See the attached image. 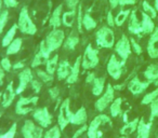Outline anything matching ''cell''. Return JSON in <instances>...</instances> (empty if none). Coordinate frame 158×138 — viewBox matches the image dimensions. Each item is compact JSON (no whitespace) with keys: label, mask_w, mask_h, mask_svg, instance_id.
Segmentation results:
<instances>
[{"label":"cell","mask_w":158,"mask_h":138,"mask_svg":"<svg viewBox=\"0 0 158 138\" xmlns=\"http://www.w3.org/2000/svg\"><path fill=\"white\" fill-rule=\"evenodd\" d=\"M158 96V89H156V90H154L153 92L148 93V94H146L144 97H143L142 99V105H148V104H152V101H155L156 98H157Z\"/></svg>","instance_id":"8d00e7d4"},{"label":"cell","mask_w":158,"mask_h":138,"mask_svg":"<svg viewBox=\"0 0 158 138\" xmlns=\"http://www.w3.org/2000/svg\"><path fill=\"white\" fill-rule=\"evenodd\" d=\"M42 127L37 126L31 120H26L22 126V134L24 138H42Z\"/></svg>","instance_id":"8fae6325"},{"label":"cell","mask_w":158,"mask_h":138,"mask_svg":"<svg viewBox=\"0 0 158 138\" xmlns=\"http://www.w3.org/2000/svg\"><path fill=\"white\" fill-rule=\"evenodd\" d=\"M128 29L131 34L134 35H142V23L139 22L138 18H136V12L132 11L131 12V16H130V21H129V26Z\"/></svg>","instance_id":"d6986e66"},{"label":"cell","mask_w":158,"mask_h":138,"mask_svg":"<svg viewBox=\"0 0 158 138\" xmlns=\"http://www.w3.org/2000/svg\"><path fill=\"white\" fill-rule=\"evenodd\" d=\"M33 118L42 128H47V127L50 126L53 120V116L50 114L47 107L36 109L33 113Z\"/></svg>","instance_id":"9c48e42d"},{"label":"cell","mask_w":158,"mask_h":138,"mask_svg":"<svg viewBox=\"0 0 158 138\" xmlns=\"http://www.w3.org/2000/svg\"><path fill=\"white\" fill-rule=\"evenodd\" d=\"M78 2H79V0H67V1H66V5H67V7L69 8L70 10H75V8L77 7Z\"/></svg>","instance_id":"f907efd6"},{"label":"cell","mask_w":158,"mask_h":138,"mask_svg":"<svg viewBox=\"0 0 158 138\" xmlns=\"http://www.w3.org/2000/svg\"><path fill=\"white\" fill-rule=\"evenodd\" d=\"M157 138H158V137H157Z\"/></svg>","instance_id":"be15d7a7"},{"label":"cell","mask_w":158,"mask_h":138,"mask_svg":"<svg viewBox=\"0 0 158 138\" xmlns=\"http://www.w3.org/2000/svg\"><path fill=\"white\" fill-rule=\"evenodd\" d=\"M119 2H120V0H110V5L112 7V9H115L116 7H118Z\"/></svg>","instance_id":"11a10c76"},{"label":"cell","mask_w":158,"mask_h":138,"mask_svg":"<svg viewBox=\"0 0 158 138\" xmlns=\"http://www.w3.org/2000/svg\"><path fill=\"white\" fill-rule=\"evenodd\" d=\"M62 10H63V6L60 5L59 7H56V9L53 11L52 15L50 18V26H52L53 28H59L62 24Z\"/></svg>","instance_id":"cb8c5ba5"},{"label":"cell","mask_w":158,"mask_h":138,"mask_svg":"<svg viewBox=\"0 0 158 138\" xmlns=\"http://www.w3.org/2000/svg\"><path fill=\"white\" fill-rule=\"evenodd\" d=\"M0 65H1V67H2V69L5 71H10L11 70V68H12V64L8 57H3V58L1 59Z\"/></svg>","instance_id":"ee69618b"},{"label":"cell","mask_w":158,"mask_h":138,"mask_svg":"<svg viewBox=\"0 0 158 138\" xmlns=\"http://www.w3.org/2000/svg\"><path fill=\"white\" fill-rule=\"evenodd\" d=\"M157 116H158V96H157V98L152 101V104H151V118H149L151 122L155 118H157Z\"/></svg>","instance_id":"ab89813d"},{"label":"cell","mask_w":158,"mask_h":138,"mask_svg":"<svg viewBox=\"0 0 158 138\" xmlns=\"http://www.w3.org/2000/svg\"><path fill=\"white\" fill-rule=\"evenodd\" d=\"M1 7H2V2H1V0H0V11H1Z\"/></svg>","instance_id":"94428289"},{"label":"cell","mask_w":158,"mask_h":138,"mask_svg":"<svg viewBox=\"0 0 158 138\" xmlns=\"http://www.w3.org/2000/svg\"><path fill=\"white\" fill-rule=\"evenodd\" d=\"M114 97H115V89L112 86V84H108L107 88H106L105 93L95 101V109L99 112H103L108 107V105L114 101Z\"/></svg>","instance_id":"ba28073f"},{"label":"cell","mask_w":158,"mask_h":138,"mask_svg":"<svg viewBox=\"0 0 158 138\" xmlns=\"http://www.w3.org/2000/svg\"><path fill=\"white\" fill-rule=\"evenodd\" d=\"M119 138H128L127 136H121V137H119Z\"/></svg>","instance_id":"6125c7cd"},{"label":"cell","mask_w":158,"mask_h":138,"mask_svg":"<svg viewBox=\"0 0 158 138\" xmlns=\"http://www.w3.org/2000/svg\"><path fill=\"white\" fill-rule=\"evenodd\" d=\"M151 83H152L151 81L141 82L138 77H134L133 79L129 82V84H128V89H129V91L133 95H139L144 92V91L148 88Z\"/></svg>","instance_id":"9a60e30c"},{"label":"cell","mask_w":158,"mask_h":138,"mask_svg":"<svg viewBox=\"0 0 158 138\" xmlns=\"http://www.w3.org/2000/svg\"><path fill=\"white\" fill-rule=\"evenodd\" d=\"M80 68H81V56H78L77 59L75 61V64L72 66V70H70L69 76L66 79V82L68 84H73L77 82L79 78V73H80Z\"/></svg>","instance_id":"e0dca14e"},{"label":"cell","mask_w":158,"mask_h":138,"mask_svg":"<svg viewBox=\"0 0 158 138\" xmlns=\"http://www.w3.org/2000/svg\"><path fill=\"white\" fill-rule=\"evenodd\" d=\"M16 127H18V124L13 123L7 133L0 135V138H14V136H15V134H16Z\"/></svg>","instance_id":"7bdbcfd3"},{"label":"cell","mask_w":158,"mask_h":138,"mask_svg":"<svg viewBox=\"0 0 158 138\" xmlns=\"http://www.w3.org/2000/svg\"><path fill=\"white\" fill-rule=\"evenodd\" d=\"M155 9L158 11V0H155Z\"/></svg>","instance_id":"680465c9"},{"label":"cell","mask_w":158,"mask_h":138,"mask_svg":"<svg viewBox=\"0 0 158 138\" xmlns=\"http://www.w3.org/2000/svg\"><path fill=\"white\" fill-rule=\"evenodd\" d=\"M19 26L16 24H13L12 27L7 31V34L5 35L2 39V46H8L14 39H15V35H16V30H18Z\"/></svg>","instance_id":"83f0119b"},{"label":"cell","mask_w":158,"mask_h":138,"mask_svg":"<svg viewBox=\"0 0 158 138\" xmlns=\"http://www.w3.org/2000/svg\"><path fill=\"white\" fill-rule=\"evenodd\" d=\"M115 51L121 57V59L125 61L130 56V54H131V42L126 35H123L120 39L118 40V42L115 45Z\"/></svg>","instance_id":"7c38bea8"},{"label":"cell","mask_w":158,"mask_h":138,"mask_svg":"<svg viewBox=\"0 0 158 138\" xmlns=\"http://www.w3.org/2000/svg\"><path fill=\"white\" fill-rule=\"evenodd\" d=\"M99 51L92 48L91 44H88L81 56V67L84 69H92L99 65Z\"/></svg>","instance_id":"3957f363"},{"label":"cell","mask_w":158,"mask_h":138,"mask_svg":"<svg viewBox=\"0 0 158 138\" xmlns=\"http://www.w3.org/2000/svg\"><path fill=\"white\" fill-rule=\"evenodd\" d=\"M82 20H84V14H82V8L79 6L78 14H77V28L79 33H82Z\"/></svg>","instance_id":"b9f144b4"},{"label":"cell","mask_w":158,"mask_h":138,"mask_svg":"<svg viewBox=\"0 0 158 138\" xmlns=\"http://www.w3.org/2000/svg\"><path fill=\"white\" fill-rule=\"evenodd\" d=\"M107 24H108V26H110V27L115 26V18L113 16V13L110 11L107 13Z\"/></svg>","instance_id":"816d5d0a"},{"label":"cell","mask_w":158,"mask_h":138,"mask_svg":"<svg viewBox=\"0 0 158 138\" xmlns=\"http://www.w3.org/2000/svg\"><path fill=\"white\" fill-rule=\"evenodd\" d=\"M79 43V38L78 36L74 35V34H72V35L69 36V37L67 38V39L64 41V48L66 49V50H69V51H73L75 50V48L77 46V44Z\"/></svg>","instance_id":"1f68e13d"},{"label":"cell","mask_w":158,"mask_h":138,"mask_svg":"<svg viewBox=\"0 0 158 138\" xmlns=\"http://www.w3.org/2000/svg\"><path fill=\"white\" fill-rule=\"evenodd\" d=\"M126 61H119L117 59L116 55L113 54L110 56V61L107 63V73L113 79L115 80H118L119 78L121 77V73H123V67L125 65Z\"/></svg>","instance_id":"30bf717a"},{"label":"cell","mask_w":158,"mask_h":138,"mask_svg":"<svg viewBox=\"0 0 158 138\" xmlns=\"http://www.w3.org/2000/svg\"><path fill=\"white\" fill-rule=\"evenodd\" d=\"M51 52L49 51L48 46L46 44V41L42 40L39 44V51L37 52V54L35 55L33 61H31V67L36 68L38 66L42 65V64H46L48 61V59L50 58Z\"/></svg>","instance_id":"4fadbf2b"},{"label":"cell","mask_w":158,"mask_h":138,"mask_svg":"<svg viewBox=\"0 0 158 138\" xmlns=\"http://www.w3.org/2000/svg\"><path fill=\"white\" fill-rule=\"evenodd\" d=\"M82 26L86 28V30H91L97 27V22L91 18L89 13L84 14V20H82Z\"/></svg>","instance_id":"836d02e7"},{"label":"cell","mask_w":158,"mask_h":138,"mask_svg":"<svg viewBox=\"0 0 158 138\" xmlns=\"http://www.w3.org/2000/svg\"><path fill=\"white\" fill-rule=\"evenodd\" d=\"M144 77L148 81L153 82L158 79V64H152L147 67V69L144 71Z\"/></svg>","instance_id":"484cf974"},{"label":"cell","mask_w":158,"mask_h":138,"mask_svg":"<svg viewBox=\"0 0 158 138\" xmlns=\"http://www.w3.org/2000/svg\"><path fill=\"white\" fill-rule=\"evenodd\" d=\"M72 116H73V112L70 111V99L65 98L62 101L61 106H60V112H59V116H57V123H59V126L61 128V131H63L70 123Z\"/></svg>","instance_id":"8992f818"},{"label":"cell","mask_w":158,"mask_h":138,"mask_svg":"<svg viewBox=\"0 0 158 138\" xmlns=\"http://www.w3.org/2000/svg\"><path fill=\"white\" fill-rule=\"evenodd\" d=\"M37 76L44 82V83H49V82H52L53 81V76L48 73L47 71H44V70H40L38 69L37 70Z\"/></svg>","instance_id":"f35d334b"},{"label":"cell","mask_w":158,"mask_h":138,"mask_svg":"<svg viewBox=\"0 0 158 138\" xmlns=\"http://www.w3.org/2000/svg\"><path fill=\"white\" fill-rule=\"evenodd\" d=\"M57 61H59V55H54L53 57L48 59V61L46 63V71L50 75H54V73L57 69Z\"/></svg>","instance_id":"f546056e"},{"label":"cell","mask_w":158,"mask_h":138,"mask_svg":"<svg viewBox=\"0 0 158 138\" xmlns=\"http://www.w3.org/2000/svg\"><path fill=\"white\" fill-rule=\"evenodd\" d=\"M49 94H50V96H51V99L55 101V99H56L57 97H59V95H60V90H59V88L54 86V88L49 89Z\"/></svg>","instance_id":"bcb514c9"},{"label":"cell","mask_w":158,"mask_h":138,"mask_svg":"<svg viewBox=\"0 0 158 138\" xmlns=\"http://www.w3.org/2000/svg\"><path fill=\"white\" fill-rule=\"evenodd\" d=\"M130 13H131L130 10H121V11L117 14L116 18H115V25H116V26H121V25L126 22V20H127V18L129 16Z\"/></svg>","instance_id":"e575fe53"},{"label":"cell","mask_w":158,"mask_h":138,"mask_svg":"<svg viewBox=\"0 0 158 138\" xmlns=\"http://www.w3.org/2000/svg\"><path fill=\"white\" fill-rule=\"evenodd\" d=\"M87 119H88V116H87L86 108L80 107L78 110H77V112L73 113L70 123L74 125H84V124H86Z\"/></svg>","instance_id":"ffe728a7"},{"label":"cell","mask_w":158,"mask_h":138,"mask_svg":"<svg viewBox=\"0 0 158 138\" xmlns=\"http://www.w3.org/2000/svg\"><path fill=\"white\" fill-rule=\"evenodd\" d=\"M105 123H110V119L106 114H99L92 120V122L90 123V125L88 126V138H102V133L99 129V127L102 124H105Z\"/></svg>","instance_id":"5b68a950"},{"label":"cell","mask_w":158,"mask_h":138,"mask_svg":"<svg viewBox=\"0 0 158 138\" xmlns=\"http://www.w3.org/2000/svg\"><path fill=\"white\" fill-rule=\"evenodd\" d=\"M22 43H23L22 38H15V39L7 46V55H13L20 52L21 48H22Z\"/></svg>","instance_id":"f1b7e54d"},{"label":"cell","mask_w":158,"mask_h":138,"mask_svg":"<svg viewBox=\"0 0 158 138\" xmlns=\"http://www.w3.org/2000/svg\"><path fill=\"white\" fill-rule=\"evenodd\" d=\"M31 89L34 90V92L38 94V93L40 92V90H41V83H40L39 81H37V80L33 79V81L31 82Z\"/></svg>","instance_id":"c3c4849f"},{"label":"cell","mask_w":158,"mask_h":138,"mask_svg":"<svg viewBox=\"0 0 158 138\" xmlns=\"http://www.w3.org/2000/svg\"><path fill=\"white\" fill-rule=\"evenodd\" d=\"M44 138H61V128L60 126H53L44 134Z\"/></svg>","instance_id":"d590c367"},{"label":"cell","mask_w":158,"mask_h":138,"mask_svg":"<svg viewBox=\"0 0 158 138\" xmlns=\"http://www.w3.org/2000/svg\"><path fill=\"white\" fill-rule=\"evenodd\" d=\"M139 121H140V119L139 118H135L133 121H131V122H127L126 123V125L123 127V128L120 129V134L123 136H127V135H130V134H132L134 131H135L136 128H138V125H139Z\"/></svg>","instance_id":"4316f807"},{"label":"cell","mask_w":158,"mask_h":138,"mask_svg":"<svg viewBox=\"0 0 158 138\" xmlns=\"http://www.w3.org/2000/svg\"><path fill=\"white\" fill-rule=\"evenodd\" d=\"M33 73H31V68H24L20 73H19V80H20V83L16 89V94H21L23 91H25V89L27 88L29 83L33 81Z\"/></svg>","instance_id":"5bb4252c"},{"label":"cell","mask_w":158,"mask_h":138,"mask_svg":"<svg viewBox=\"0 0 158 138\" xmlns=\"http://www.w3.org/2000/svg\"><path fill=\"white\" fill-rule=\"evenodd\" d=\"M121 104H123V99L120 97L114 99V101L112 103V105H110V114H112L113 118H116L121 113V111H123L121 110Z\"/></svg>","instance_id":"4dcf8cb0"},{"label":"cell","mask_w":158,"mask_h":138,"mask_svg":"<svg viewBox=\"0 0 158 138\" xmlns=\"http://www.w3.org/2000/svg\"><path fill=\"white\" fill-rule=\"evenodd\" d=\"M142 7H143V10L146 14H148L152 18H155L157 16V13H156V9H154L151 5H149L147 1H143L142 3Z\"/></svg>","instance_id":"74e56055"},{"label":"cell","mask_w":158,"mask_h":138,"mask_svg":"<svg viewBox=\"0 0 158 138\" xmlns=\"http://www.w3.org/2000/svg\"><path fill=\"white\" fill-rule=\"evenodd\" d=\"M95 79V75L94 73H90L88 76H87V79H86V82L87 83H92Z\"/></svg>","instance_id":"f5cc1de1"},{"label":"cell","mask_w":158,"mask_h":138,"mask_svg":"<svg viewBox=\"0 0 158 138\" xmlns=\"http://www.w3.org/2000/svg\"><path fill=\"white\" fill-rule=\"evenodd\" d=\"M147 52L152 58L158 57V28H155V30L152 33L148 44H147Z\"/></svg>","instance_id":"2e32d148"},{"label":"cell","mask_w":158,"mask_h":138,"mask_svg":"<svg viewBox=\"0 0 158 138\" xmlns=\"http://www.w3.org/2000/svg\"><path fill=\"white\" fill-rule=\"evenodd\" d=\"M136 0H120L119 5L120 6H127V5H134Z\"/></svg>","instance_id":"db71d44e"},{"label":"cell","mask_w":158,"mask_h":138,"mask_svg":"<svg viewBox=\"0 0 158 138\" xmlns=\"http://www.w3.org/2000/svg\"><path fill=\"white\" fill-rule=\"evenodd\" d=\"M3 3L7 8H16L19 6V2L16 0H3Z\"/></svg>","instance_id":"681fc988"},{"label":"cell","mask_w":158,"mask_h":138,"mask_svg":"<svg viewBox=\"0 0 158 138\" xmlns=\"http://www.w3.org/2000/svg\"><path fill=\"white\" fill-rule=\"evenodd\" d=\"M142 35H148L155 30V24L152 21V18L146 14L145 12H142Z\"/></svg>","instance_id":"44dd1931"},{"label":"cell","mask_w":158,"mask_h":138,"mask_svg":"<svg viewBox=\"0 0 158 138\" xmlns=\"http://www.w3.org/2000/svg\"><path fill=\"white\" fill-rule=\"evenodd\" d=\"M2 95H3V93H0V101H1V98H2Z\"/></svg>","instance_id":"91938a15"},{"label":"cell","mask_w":158,"mask_h":138,"mask_svg":"<svg viewBox=\"0 0 158 138\" xmlns=\"http://www.w3.org/2000/svg\"><path fill=\"white\" fill-rule=\"evenodd\" d=\"M18 26H19V29H20L23 34H26V35L33 36L37 33V26H36L35 23L31 21V16H29V13H28V10H27L26 7H24L21 10Z\"/></svg>","instance_id":"7a4b0ae2"},{"label":"cell","mask_w":158,"mask_h":138,"mask_svg":"<svg viewBox=\"0 0 158 138\" xmlns=\"http://www.w3.org/2000/svg\"><path fill=\"white\" fill-rule=\"evenodd\" d=\"M105 77L101 78H95L94 81L92 82V94L94 96H100L103 93L104 86H105Z\"/></svg>","instance_id":"d4e9b609"},{"label":"cell","mask_w":158,"mask_h":138,"mask_svg":"<svg viewBox=\"0 0 158 138\" xmlns=\"http://www.w3.org/2000/svg\"><path fill=\"white\" fill-rule=\"evenodd\" d=\"M14 69H24V64L22 63V61H19V63H16L15 65L13 66Z\"/></svg>","instance_id":"9f6ffc18"},{"label":"cell","mask_w":158,"mask_h":138,"mask_svg":"<svg viewBox=\"0 0 158 138\" xmlns=\"http://www.w3.org/2000/svg\"><path fill=\"white\" fill-rule=\"evenodd\" d=\"M15 94H16V92L13 89V82H10V83L8 84L7 89H6L5 94L2 95L3 96V101H2L3 107H9V106L13 103Z\"/></svg>","instance_id":"7402d4cb"},{"label":"cell","mask_w":158,"mask_h":138,"mask_svg":"<svg viewBox=\"0 0 158 138\" xmlns=\"http://www.w3.org/2000/svg\"><path fill=\"white\" fill-rule=\"evenodd\" d=\"M86 131H88V125H87V124L81 125V127H80V128L77 129V131L75 132V134L73 135V138H78V137H80V136H81L82 134H84Z\"/></svg>","instance_id":"f6af8a7d"},{"label":"cell","mask_w":158,"mask_h":138,"mask_svg":"<svg viewBox=\"0 0 158 138\" xmlns=\"http://www.w3.org/2000/svg\"><path fill=\"white\" fill-rule=\"evenodd\" d=\"M75 15H76V10H70L68 12H65L62 16V23L66 27H72L75 21Z\"/></svg>","instance_id":"d6a6232c"},{"label":"cell","mask_w":158,"mask_h":138,"mask_svg":"<svg viewBox=\"0 0 158 138\" xmlns=\"http://www.w3.org/2000/svg\"><path fill=\"white\" fill-rule=\"evenodd\" d=\"M95 41L100 48L110 49L115 44L114 31L107 26H103L95 34Z\"/></svg>","instance_id":"6da1fadb"},{"label":"cell","mask_w":158,"mask_h":138,"mask_svg":"<svg viewBox=\"0 0 158 138\" xmlns=\"http://www.w3.org/2000/svg\"><path fill=\"white\" fill-rule=\"evenodd\" d=\"M130 42H131V45H132V48H133L134 52H135L136 54H141V53H142V48H141L140 44L134 39H130Z\"/></svg>","instance_id":"7dc6e473"},{"label":"cell","mask_w":158,"mask_h":138,"mask_svg":"<svg viewBox=\"0 0 158 138\" xmlns=\"http://www.w3.org/2000/svg\"><path fill=\"white\" fill-rule=\"evenodd\" d=\"M39 97L38 96H31V97H21L18 101L15 106V112L20 116L27 114L28 112L33 111V109L38 104Z\"/></svg>","instance_id":"52a82bcc"},{"label":"cell","mask_w":158,"mask_h":138,"mask_svg":"<svg viewBox=\"0 0 158 138\" xmlns=\"http://www.w3.org/2000/svg\"><path fill=\"white\" fill-rule=\"evenodd\" d=\"M64 40H65V34L62 29L55 28L47 36L46 38V44L48 46L49 51L51 53L54 52V51L59 50L60 46L64 43Z\"/></svg>","instance_id":"277c9868"},{"label":"cell","mask_w":158,"mask_h":138,"mask_svg":"<svg viewBox=\"0 0 158 138\" xmlns=\"http://www.w3.org/2000/svg\"><path fill=\"white\" fill-rule=\"evenodd\" d=\"M8 18H9V12L7 10L0 13V34H2L3 29H5L6 24L8 22Z\"/></svg>","instance_id":"60d3db41"},{"label":"cell","mask_w":158,"mask_h":138,"mask_svg":"<svg viewBox=\"0 0 158 138\" xmlns=\"http://www.w3.org/2000/svg\"><path fill=\"white\" fill-rule=\"evenodd\" d=\"M3 78H5V70H3L1 65H0V83H1V81L3 80Z\"/></svg>","instance_id":"6f0895ef"},{"label":"cell","mask_w":158,"mask_h":138,"mask_svg":"<svg viewBox=\"0 0 158 138\" xmlns=\"http://www.w3.org/2000/svg\"><path fill=\"white\" fill-rule=\"evenodd\" d=\"M70 70H72V66H70L69 61H60V64L57 65V69H56L57 79H59L60 81L67 79V77L70 73Z\"/></svg>","instance_id":"ac0fdd59"},{"label":"cell","mask_w":158,"mask_h":138,"mask_svg":"<svg viewBox=\"0 0 158 138\" xmlns=\"http://www.w3.org/2000/svg\"><path fill=\"white\" fill-rule=\"evenodd\" d=\"M151 128H152V122L145 123L143 119H141L139 121L138 125V136L136 138H149V134H151Z\"/></svg>","instance_id":"603a6c76"}]
</instances>
